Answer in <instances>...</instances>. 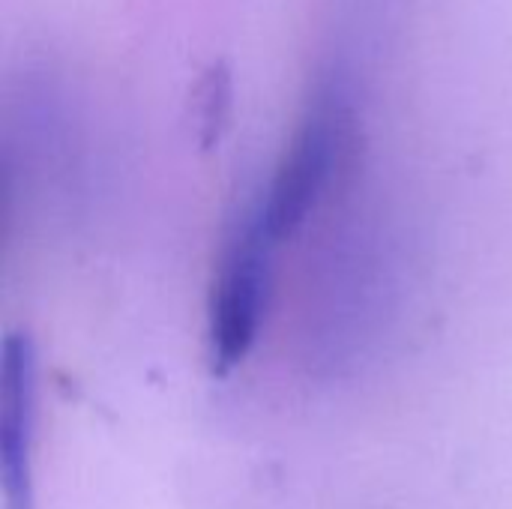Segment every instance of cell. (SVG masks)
I'll return each mask as SVG.
<instances>
[{"label": "cell", "mask_w": 512, "mask_h": 509, "mask_svg": "<svg viewBox=\"0 0 512 509\" xmlns=\"http://www.w3.org/2000/svg\"><path fill=\"white\" fill-rule=\"evenodd\" d=\"M348 123L351 117L342 93L336 87L318 90L291 144L285 147L273 180L249 207V213L276 246L288 243L330 192L339 159L345 153Z\"/></svg>", "instance_id": "obj_1"}, {"label": "cell", "mask_w": 512, "mask_h": 509, "mask_svg": "<svg viewBox=\"0 0 512 509\" xmlns=\"http://www.w3.org/2000/svg\"><path fill=\"white\" fill-rule=\"evenodd\" d=\"M276 249L279 246L246 210L222 252L207 309L210 369L219 378L243 366L258 342L273 291Z\"/></svg>", "instance_id": "obj_2"}, {"label": "cell", "mask_w": 512, "mask_h": 509, "mask_svg": "<svg viewBox=\"0 0 512 509\" xmlns=\"http://www.w3.org/2000/svg\"><path fill=\"white\" fill-rule=\"evenodd\" d=\"M36 348L27 333L3 342L0 360V495L3 509H33Z\"/></svg>", "instance_id": "obj_3"}]
</instances>
